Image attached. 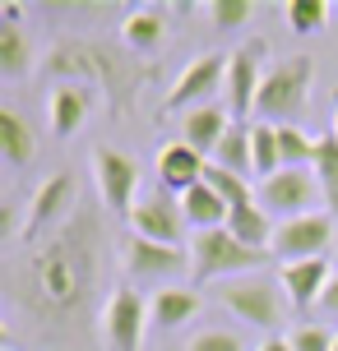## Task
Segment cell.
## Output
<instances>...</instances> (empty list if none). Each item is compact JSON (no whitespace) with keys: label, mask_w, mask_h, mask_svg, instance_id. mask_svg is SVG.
I'll list each match as a JSON object with an SVG mask.
<instances>
[{"label":"cell","mask_w":338,"mask_h":351,"mask_svg":"<svg viewBox=\"0 0 338 351\" xmlns=\"http://www.w3.org/2000/svg\"><path fill=\"white\" fill-rule=\"evenodd\" d=\"M185 351H246V342L236 333H227V328H204V333H195L185 342Z\"/></svg>","instance_id":"cell-30"},{"label":"cell","mask_w":338,"mask_h":351,"mask_svg":"<svg viewBox=\"0 0 338 351\" xmlns=\"http://www.w3.org/2000/svg\"><path fill=\"white\" fill-rule=\"evenodd\" d=\"M223 84H227V56L204 51L177 74V84L167 88V97H162V111H195V106H209L218 93H223Z\"/></svg>","instance_id":"cell-9"},{"label":"cell","mask_w":338,"mask_h":351,"mask_svg":"<svg viewBox=\"0 0 338 351\" xmlns=\"http://www.w3.org/2000/svg\"><path fill=\"white\" fill-rule=\"evenodd\" d=\"M84 116H89V88L84 84H60L52 93V134L70 139L74 130L84 125Z\"/></svg>","instance_id":"cell-20"},{"label":"cell","mask_w":338,"mask_h":351,"mask_svg":"<svg viewBox=\"0 0 338 351\" xmlns=\"http://www.w3.org/2000/svg\"><path fill=\"white\" fill-rule=\"evenodd\" d=\"M209 14H214L218 28H241V23L255 14V5H250V0H214Z\"/></svg>","instance_id":"cell-31"},{"label":"cell","mask_w":338,"mask_h":351,"mask_svg":"<svg viewBox=\"0 0 338 351\" xmlns=\"http://www.w3.org/2000/svg\"><path fill=\"white\" fill-rule=\"evenodd\" d=\"M33 37L23 33L19 23H0V74L5 79H23V74L33 70Z\"/></svg>","instance_id":"cell-22"},{"label":"cell","mask_w":338,"mask_h":351,"mask_svg":"<svg viewBox=\"0 0 338 351\" xmlns=\"http://www.w3.org/2000/svg\"><path fill=\"white\" fill-rule=\"evenodd\" d=\"M315 176H320V190H324L329 213L338 217V139H334V130L320 134V143H315Z\"/></svg>","instance_id":"cell-26"},{"label":"cell","mask_w":338,"mask_h":351,"mask_svg":"<svg viewBox=\"0 0 338 351\" xmlns=\"http://www.w3.org/2000/svg\"><path fill=\"white\" fill-rule=\"evenodd\" d=\"M334 351H338V337H334Z\"/></svg>","instance_id":"cell-37"},{"label":"cell","mask_w":338,"mask_h":351,"mask_svg":"<svg viewBox=\"0 0 338 351\" xmlns=\"http://www.w3.org/2000/svg\"><path fill=\"white\" fill-rule=\"evenodd\" d=\"M125 259V273L130 278H177L185 273V250H172V245H153V241H144V236H130L121 250Z\"/></svg>","instance_id":"cell-14"},{"label":"cell","mask_w":338,"mask_h":351,"mask_svg":"<svg viewBox=\"0 0 338 351\" xmlns=\"http://www.w3.org/2000/svg\"><path fill=\"white\" fill-rule=\"evenodd\" d=\"M334 139H338V116H334Z\"/></svg>","instance_id":"cell-36"},{"label":"cell","mask_w":338,"mask_h":351,"mask_svg":"<svg viewBox=\"0 0 338 351\" xmlns=\"http://www.w3.org/2000/svg\"><path fill=\"white\" fill-rule=\"evenodd\" d=\"M329 282H334L329 259H302V263H283V268H278V287H283V296H287L292 310L320 305L324 291H329Z\"/></svg>","instance_id":"cell-12"},{"label":"cell","mask_w":338,"mask_h":351,"mask_svg":"<svg viewBox=\"0 0 338 351\" xmlns=\"http://www.w3.org/2000/svg\"><path fill=\"white\" fill-rule=\"evenodd\" d=\"M269 254L260 250H246L227 227L218 231H195L190 236V278L199 287H223V282H236V278H250L264 268Z\"/></svg>","instance_id":"cell-2"},{"label":"cell","mask_w":338,"mask_h":351,"mask_svg":"<svg viewBox=\"0 0 338 351\" xmlns=\"http://www.w3.org/2000/svg\"><path fill=\"white\" fill-rule=\"evenodd\" d=\"M250 143H255V176L269 180V176L283 171V153H278V125L250 121Z\"/></svg>","instance_id":"cell-25"},{"label":"cell","mask_w":338,"mask_h":351,"mask_svg":"<svg viewBox=\"0 0 338 351\" xmlns=\"http://www.w3.org/2000/svg\"><path fill=\"white\" fill-rule=\"evenodd\" d=\"M315 204H324V190H320V176L315 167H283L278 176L260 180V208L269 217H306V213H320Z\"/></svg>","instance_id":"cell-5"},{"label":"cell","mask_w":338,"mask_h":351,"mask_svg":"<svg viewBox=\"0 0 338 351\" xmlns=\"http://www.w3.org/2000/svg\"><path fill=\"white\" fill-rule=\"evenodd\" d=\"M315 143L302 125H278V153H283V167H315Z\"/></svg>","instance_id":"cell-28"},{"label":"cell","mask_w":338,"mask_h":351,"mask_svg":"<svg viewBox=\"0 0 338 351\" xmlns=\"http://www.w3.org/2000/svg\"><path fill=\"white\" fill-rule=\"evenodd\" d=\"M0 158L10 162V167H28L37 158V130L19 116L14 106L0 111Z\"/></svg>","instance_id":"cell-17"},{"label":"cell","mask_w":338,"mask_h":351,"mask_svg":"<svg viewBox=\"0 0 338 351\" xmlns=\"http://www.w3.org/2000/svg\"><path fill=\"white\" fill-rule=\"evenodd\" d=\"M84 231L89 227L60 231L52 245H42L33 254V296L56 315L79 305L84 291L93 287V241Z\"/></svg>","instance_id":"cell-1"},{"label":"cell","mask_w":338,"mask_h":351,"mask_svg":"<svg viewBox=\"0 0 338 351\" xmlns=\"http://www.w3.org/2000/svg\"><path fill=\"white\" fill-rule=\"evenodd\" d=\"M218 300H223L241 324L264 328V333H273V337H278L283 315L292 310L287 296H283V287H278V278H260V273L236 278V282H223V287H218Z\"/></svg>","instance_id":"cell-4"},{"label":"cell","mask_w":338,"mask_h":351,"mask_svg":"<svg viewBox=\"0 0 338 351\" xmlns=\"http://www.w3.org/2000/svg\"><path fill=\"white\" fill-rule=\"evenodd\" d=\"M162 33H167L162 10H130V14L121 19V42L130 51H153L162 42Z\"/></svg>","instance_id":"cell-23"},{"label":"cell","mask_w":338,"mask_h":351,"mask_svg":"<svg viewBox=\"0 0 338 351\" xmlns=\"http://www.w3.org/2000/svg\"><path fill=\"white\" fill-rule=\"evenodd\" d=\"M144 324H148V305L135 287L111 291L102 305V342L111 351H139L144 347Z\"/></svg>","instance_id":"cell-11"},{"label":"cell","mask_w":338,"mask_h":351,"mask_svg":"<svg viewBox=\"0 0 338 351\" xmlns=\"http://www.w3.org/2000/svg\"><path fill=\"white\" fill-rule=\"evenodd\" d=\"M232 111L223 102H209V106H195V111H185L181 116V143H190L199 158H209L214 162L218 153V143L227 139V130H232Z\"/></svg>","instance_id":"cell-13"},{"label":"cell","mask_w":338,"mask_h":351,"mask_svg":"<svg viewBox=\"0 0 338 351\" xmlns=\"http://www.w3.org/2000/svg\"><path fill=\"white\" fill-rule=\"evenodd\" d=\"M320 310H324V315H338V273H334V282H329V291H324Z\"/></svg>","instance_id":"cell-34"},{"label":"cell","mask_w":338,"mask_h":351,"mask_svg":"<svg viewBox=\"0 0 338 351\" xmlns=\"http://www.w3.org/2000/svg\"><path fill=\"white\" fill-rule=\"evenodd\" d=\"M214 162L223 167V171H236V176H255V143H250V125L236 121L227 130V139L218 143Z\"/></svg>","instance_id":"cell-24"},{"label":"cell","mask_w":338,"mask_h":351,"mask_svg":"<svg viewBox=\"0 0 338 351\" xmlns=\"http://www.w3.org/2000/svg\"><path fill=\"white\" fill-rule=\"evenodd\" d=\"M195 315H199V291H190V287H162L148 305V319L158 328H185Z\"/></svg>","instance_id":"cell-19"},{"label":"cell","mask_w":338,"mask_h":351,"mask_svg":"<svg viewBox=\"0 0 338 351\" xmlns=\"http://www.w3.org/2000/svg\"><path fill=\"white\" fill-rule=\"evenodd\" d=\"M125 222H130V236H144L153 245H172V250L185 245V227H190L185 222V208H181V199L172 190L139 194V204H135V213Z\"/></svg>","instance_id":"cell-8"},{"label":"cell","mask_w":338,"mask_h":351,"mask_svg":"<svg viewBox=\"0 0 338 351\" xmlns=\"http://www.w3.org/2000/svg\"><path fill=\"white\" fill-rule=\"evenodd\" d=\"M260 351H292V337H269Z\"/></svg>","instance_id":"cell-35"},{"label":"cell","mask_w":338,"mask_h":351,"mask_svg":"<svg viewBox=\"0 0 338 351\" xmlns=\"http://www.w3.org/2000/svg\"><path fill=\"white\" fill-rule=\"evenodd\" d=\"M292 351H334V333L329 328H297L292 333Z\"/></svg>","instance_id":"cell-32"},{"label":"cell","mask_w":338,"mask_h":351,"mask_svg":"<svg viewBox=\"0 0 338 351\" xmlns=\"http://www.w3.org/2000/svg\"><path fill=\"white\" fill-rule=\"evenodd\" d=\"M74 204V176L70 171H56L52 180H42L33 194V204H28V231L47 227L52 217H60V208Z\"/></svg>","instance_id":"cell-18"},{"label":"cell","mask_w":338,"mask_h":351,"mask_svg":"<svg viewBox=\"0 0 338 351\" xmlns=\"http://www.w3.org/2000/svg\"><path fill=\"white\" fill-rule=\"evenodd\" d=\"M264 56L269 42L264 37H250L236 51L227 56V84H223V106L232 111V121H246L255 116V97H260V84H264Z\"/></svg>","instance_id":"cell-7"},{"label":"cell","mask_w":338,"mask_h":351,"mask_svg":"<svg viewBox=\"0 0 338 351\" xmlns=\"http://www.w3.org/2000/svg\"><path fill=\"white\" fill-rule=\"evenodd\" d=\"M287 28L292 33H320L324 23L334 19V10H329V0H287Z\"/></svg>","instance_id":"cell-29"},{"label":"cell","mask_w":338,"mask_h":351,"mask_svg":"<svg viewBox=\"0 0 338 351\" xmlns=\"http://www.w3.org/2000/svg\"><path fill=\"white\" fill-rule=\"evenodd\" d=\"M334 231H338V217H334L329 208L306 213V217H287V222H278V231H273V245H269V254H273V259H283V263L329 259Z\"/></svg>","instance_id":"cell-6"},{"label":"cell","mask_w":338,"mask_h":351,"mask_svg":"<svg viewBox=\"0 0 338 351\" xmlns=\"http://www.w3.org/2000/svg\"><path fill=\"white\" fill-rule=\"evenodd\" d=\"M204 171H209V158H199L190 143H162V153H158V180H162V190H172L181 199L185 190H195L199 180H204Z\"/></svg>","instance_id":"cell-15"},{"label":"cell","mask_w":338,"mask_h":351,"mask_svg":"<svg viewBox=\"0 0 338 351\" xmlns=\"http://www.w3.org/2000/svg\"><path fill=\"white\" fill-rule=\"evenodd\" d=\"M19 236V204H0V241Z\"/></svg>","instance_id":"cell-33"},{"label":"cell","mask_w":338,"mask_h":351,"mask_svg":"<svg viewBox=\"0 0 338 351\" xmlns=\"http://www.w3.org/2000/svg\"><path fill=\"white\" fill-rule=\"evenodd\" d=\"M311 79H315L311 56H287V60H278V65H269L250 121L297 125V121H302V111H306V102H311Z\"/></svg>","instance_id":"cell-3"},{"label":"cell","mask_w":338,"mask_h":351,"mask_svg":"<svg viewBox=\"0 0 338 351\" xmlns=\"http://www.w3.org/2000/svg\"><path fill=\"white\" fill-rule=\"evenodd\" d=\"M204 185L227 204V208H241V204H250L255 194H250V180L246 176H236V171H223L218 162H209V171H204Z\"/></svg>","instance_id":"cell-27"},{"label":"cell","mask_w":338,"mask_h":351,"mask_svg":"<svg viewBox=\"0 0 338 351\" xmlns=\"http://www.w3.org/2000/svg\"><path fill=\"white\" fill-rule=\"evenodd\" d=\"M181 208H185V222L195 231H218V227H227V217H232V208L204 185V180H199L195 190L181 194Z\"/></svg>","instance_id":"cell-21"},{"label":"cell","mask_w":338,"mask_h":351,"mask_svg":"<svg viewBox=\"0 0 338 351\" xmlns=\"http://www.w3.org/2000/svg\"><path fill=\"white\" fill-rule=\"evenodd\" d=\"M93 180L111 213L130 217L139 204V162L121 148H93Z\"/></svg>","instance_id":"cell-10"},{"label":"cell","mask_w":338,"mask_h":351,"mask_svg":"<svg viewBox=\"0 0 338 351\" xmlns=\"http://www.w3.org/2000/svg\"><path fill=\"white\" fill-rule=\"evenodd\" d=\"M227 231H232V236H236L246 250H260V254H269L278 222H269V213L260 208V199H250V204H241V208H232Z\"/></svg>","instance_id":"cell-16"}]
</instances>
